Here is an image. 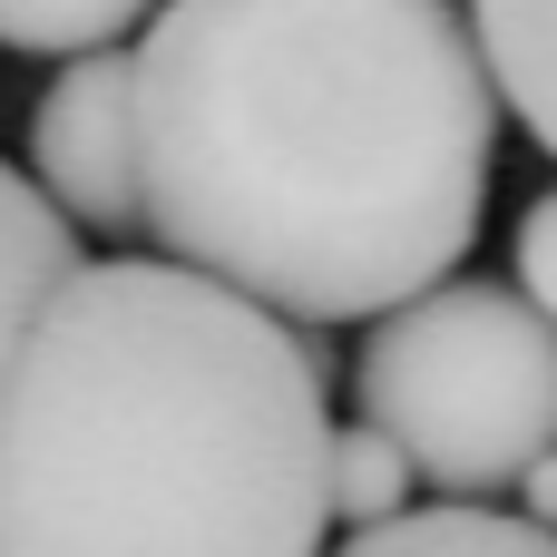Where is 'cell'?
I'll return each instance as SVG.
<instances>
[{
  "instance_id": "9",
  "label": "cell",
  "mask_w": 557,
  "mask_h": 557,
  "mask_svg": "<svg viewBox=\"0 0 557 557\" xmlns=\"http://www.w3.org/2000/svg\"><path fill=\"white\" fill-rule=\"evenodd\" d=\"M411 450L382 431V421H343L333 431V519L343 529H382V519H401V499H411Z\"/></svg>"
},
{
  "instance_id": "1",
  "label": "cell",
  "mask_w": 557,
  "mask_h": 557,
  "mask_svg": "<svg viewBox=\"0 0 557 557\" xmlns=\"http://www.w3.org/2000/svg\"><path fill=\"white\" fill-rule=\"evenodd\" d=\"M137 127L176 264L284 323H382L480 245L499 69L460 0H166Z\"/></svg>"
},
{
  "instance_id": "2",
  "label": "cell",
  "mask_w": 557,
  "mask_h": 557,
  "mask_svg": "<svg viewBox=\"0 0 557 557\" xmlns=\"http://www.w3.org/2000/svg\"><path fill=\"white\" fill-rule=\"evenodd\" d=\"M323 343L176 255L78 264L10 382L0 557H323Z\"/></svg>"
},
{
  "instance_id": "6",
  "label": "cell",
  "mask_w": 557,
  "mask_h": 557,
  "mask_svg": "<svg viewBox=\"0 0 557 557\" xmlns=\"http://www.w3.org/2000/svg\"><path fill=\"white\" fill-rule=\"evenodd\" d=\"M333 557H557V529L509 519L490 499H450V509H401L382 529H352Z\"/></svg>"
},
{
  "instance_id": "4",
  "label": "cell",
  "mask_w": 557,
  "mask_h": 557,
  "mask_svg": "<svg viewBox=\"0 0 557 557\" xmlns=\"http://www.w3.org/2000/svg\"><path fill=\"white\" fill-rule=\"evenodd\" d=\"M29 186L88 235H147L137 49H88L39 88V108H29Z\"/></svg>"
},
{
  "instance_id": "10",
  "label": "cell",
  "mask_w": 557,
  "mask_h": 557,
  "mask_svg": "<svg viewBox=\"0 0 557 557\" xmlns=\"http://www.w3.org/2000/svg\"><path fill=\"white\" fill-rule=\"evenodd\" d=\"M519 294H529V304L557 323V186L529 206V215H519Z\"/></svg>"
},
{
  "instance_id": "11",
  "label": "cell",
  "mask_w": 557,
  "mask_h": 557,
  "mask_svg": "<svg viewBox=\"0 0 557 557\" xmlns=\"http://www.w3.org/2000/svg\"><path fill=\"white\" fill-rule=\"evenodd\" d=\"M519 499H529V519H539V529H557V450L529 470V480H519Z\"/></svg>"
},
{
  "instance_id": "5",
  "label": "cell",
  "mask_w": 557,
  "mask_h": 557,
  "mask_svg": "<svg viewBox=\"0 0 557 557\" xmlns=\"http://www.w3.org/2000/svg\"><path fill=\"white\" fill-rule=\"evenodd\" d=\"M78 225L0 157V421H10V382H20V352L39 333V313L59 304V284L78 274Z\"/></svg>"
},
{
  "instance_id": "3",
  "label": "cell",
  "mask_w": 557,
  "mask_h": 557,
  "mask_svg": "<svg viewBox=\"0 0 557 557\" xmlns=\"http://www.w3.org/2000/svg\"><path fill=\"white\" fill-rule=\"evenodd\" d=\"M352 401L441 499H499L557 450V323L519 284H431L362 333Z\"/></svg>"
},
{
  "instance_id": "8",
  "label": "cell",
  "mask_w": 557,
  "mask_h": 557,
  "mask_svg": "<svg viewBox=\"0 0 557 557\" xmlns=\"http://www.w3.org/2000/svg\"><path fill=\"white\" fill-rule=\"evenodd\" d=\"M166 0H0V49H39V59H88L117 49L127 29H147Z\"/></svg>"
},
{
  "instance_id": "7",
  "label": "cell",
  "mask_w": 557,
  "mask_h": 557,
  "mask_svg": "<svg viewBox=\"0 0 557 557\" xmlns=\"http://www.w3.org/2000/svg\"><path fill=\"white\" fill-rule=\"evenodd\" d=\"M509 117L557 157V0H470Z\"/></svg>"
}]
</instances>
